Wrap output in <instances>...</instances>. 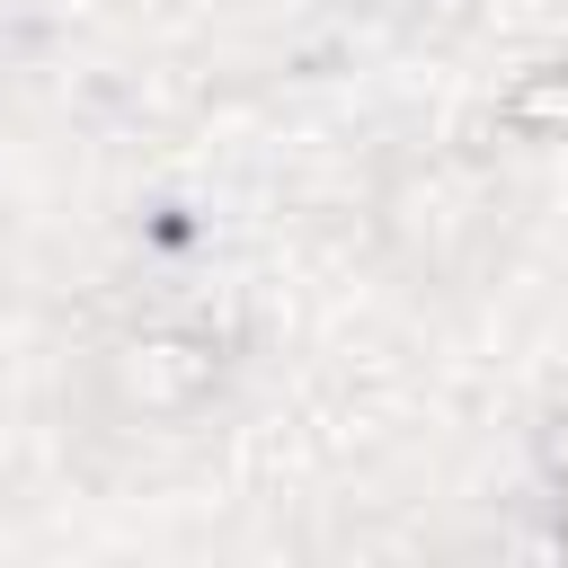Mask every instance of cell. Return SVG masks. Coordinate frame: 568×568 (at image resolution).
I'll use <instances>...</instances> for the list:
<instances>
[{"instance_id": "7a4b0ae2", "label": "cell", "mask_w": 568, "mask_h": 568, "mask_svg": "<svg viewBox=\"0 0 568 568\" xmlns=\"http://www.w3.org/2000/svg\"><path fill=\"white\" fill-rule=\"evenodd\" d=\"M506 115H515V124H559V115H568V80H541V89L506 98Z\"/></svg>"}, {"instance_id": "3957f363", "label": "cell", "mask_w": 568, "mask_h": 568, "mask_svg": "<svg viewBox=\"0 0 568 568\" xmlns=\"http://www.w3.org/2000/svg\"><path fill=\"white\" fill-rule=\"evenodd\" d=\"M550 470H559V479H568V417H559V426H550Z\"/></svg>"}, {"instance_id": "6da1fadb", "label": "cell", "mask_w": 568, "mask_h": 568, "mask_svg": "<svg viewBox=\"0 0 568 568\" xmlns=\"http://www.w3.org/2000/svg\"><path fill=\"white\" fill-rule=\"evenodd\" d=\"M204 382H213V355L204 346H133V364H124V390L142 408H186Z\"/></svg>"}]
</instances>
